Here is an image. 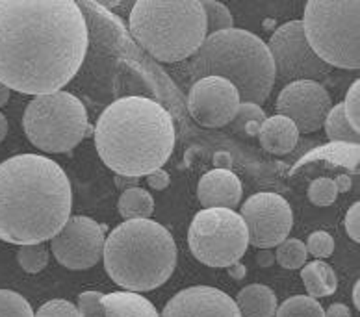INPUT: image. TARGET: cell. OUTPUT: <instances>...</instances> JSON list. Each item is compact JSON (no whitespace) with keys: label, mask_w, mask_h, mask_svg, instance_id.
<instances>
[{"label":"cell","mask_w":360,"mask_h":317,"mask_svg":"<svg viewBox=\"0 0 360 317\" xmlns=\"http://www.w3.org/2000/svg\"><path fill=\"white\" fill-rule=\"evenodd\" d=\"M89 45L88 22L71 0H0V82L25 95L68 86Z\"/></svg>","instance_id":"6da1fadb"},{"label":"cell","mask_w":360,"mask_h":317,"mask_svg":"<svg viewBox=\"0 0 360 317\" xmlns=\"http://www.w3.org/2000/svg\"><path fill=\"white\" fill-rule=\"evenodd\" d=\"M72 188L65 171L39 154H17L0 164V240L39 245L71 217Z\"/></svg>","instance_id":"7a4b0ae2"},{"label":"cell","mask_w":360,"mask_h":317,"mask_svg":"<svg viewBox=\"0 0 360 317\" xmlns=\"http://www.w3.org/2000/svg\"><path fill=\"white\" fill-rule=\"evenodd\" d=\"M95 147L113 173L147 176L169 160L175 124L162 104L147 97H123L110 104L95 127Z\"/></svg>","instance_id":"3957f363"},{"label":"cell","mask_w":360,"mask_h":317,"mask_svg":"<svg viewBox=\"0 0 360 317\" xmlns=\"http://www.w3.org/2000/svg\"><path fill=\"white\" fill-rule=\"evenodd\" d=\"M104 267L115 284L132 293L150 292L169 280L176 269V243L156 221L130 219L104 241Z\"/></svg>","instance_id":"277c9868"},{"label":"cell","mask_w":360,"mask_h":317,"mask_svg":"<svg viewBox=\"0 0 360 317\" xmlns=\"http://www.w3.org/2000/svg\"><path fill=\"white\" fill-rule=\"evenodd\" d=\"M191 78H225L236 87L242 103H266L275 86V69L268 45L242 28L206 36L190 63Z\"/></svg>","instance_id":"5b68a950"},{"label":"cell","mask_w":360,"mask_h":317,"mask_svg":"<svg viewBox=\"0 0 360 317\" xmlns=\"http://www.w3.org/2000/svg\"><path fill=\"white\" fill-rule=\"evenodd\" d=\"M129 25L136 41L164 63L193 56L206 39V15L199 0H138Z\"/></svg>","instance_id":"8992f818"},{"label":"cell","mask_w":360,"mask_h":317,"mask_svg":"<svg viewBox=\"0 0 360 317\" xmlns=\"http://www.w3.org/2000/svg\"><path fill=\"white\" fill-rule=\"evenodd\" d=\"M304 37L329 67H360V2L312 0L304 6Z\"/></svg>","instance_id":"52a82bcc"},{"label":"cell","mask_w":360,"mask_h":317,"mask_svg":"<svg viewBox=\"0 0 360 317\" xmlns=\"http://www.w3.org/2000/svg\"><path fill=\"white\" fill-rule=\"evenodd\" d=\"M88 112L75 95L56 91L39 95L22 115V128L30 143L52 154L69 153L88 134Z\"/></svg>","instance_id":"ba28073f"},{"label":"cell","mask_w":360,"mask_h":317,"mask_svg":"<svg viewBox=\"0 0 360 317\" xmlns=\"http://www.w3.org/2000/svg\"><path fill=\"white\" fill-rule=\"evenodd\" d=\"M188 243L191 254L205 266L229 267L248 251V226L234 210L205 208L191 221Z\"/></svg>","instance_id":"9c48e42d"},{"label":"cell","mask_w":360,"mask_h":317,"mask_svg":"<svg viewBox=\"0 0 360 317\" xmlns=\"http://www.w3.org/2000/svg\"><path fill=\"white\" fill-rule=\"evenodd\" d=\"M268 51L273 60L275 80L286 86L301 80L319 82L333 69L312 51L304 37L301 21H290L275 30L268 43Z\"/></svg>","instance_id":"30bf717a"},{"label":"cell","mask_w":360,"mask_h":317,"mask_svg":"<svg viewBox=\"0 0 360 317\" xmlns=\"http://www.w3.org/2000/svg\"><path fill=\"white\" fill-rule=\"evenodd\" d=\"M104 241V226L86 215H72L51 240V249L65 269L86 271L103 258Z\"/></svg>","instance_id":"8fae6325"},{"label":"cell","mask_w":360,"mask_h":317,"mask_svg":"<svg viewBox=\"0 0 360 317\" xmlns=\"http://www.w3.org/2000/svg\"><path fill=\"white\" fill-rule=\"evenodd\" d=\"M242 219L248 226L249 243L262 251L288 240L293 225L288 200L277 193L251 195L242 206Z\"/></svg>","instance_id":"7c38bea8"},{"label":"cell","mask_w":360,"mask_h":317,"mask_svg":"<svg viewBox=\"0 0 360 317\" xmlns=\"http://www.w3.org/2000/svg\"><path fill=\"white\" fill-rule=\"evenodd\" d=\"M242 101L236 87L219 77L197 80L188 95V110L197 123L206 128H221L232 123Z\"/></svg>","instance_id":"4fadbf2b"},{"label":"cell","mask_w":360,"mask_h":317,"mask_svg":"<svg viewBox=\"0 0 360 317\" xmlns=\"http://www.w3.org/2000/svg\"><path fill=\"white\" fill-rule=\"evenodd\" d=\"M275 108L277 115L288 117L299 132L310 134L323 127L333 103L321 84L301 80L284 86Z\"/></svg>","instance_id":"5bb4252c"},{"label":"cell","mask_w":360,"mask_h":317,"mask_svg":"<svg viewBox=\"0 0 360 317\" xmlns=\"http://www.w3.org/2000/svg\"><path fill=\"white\" fill-rule=\"evenodd\" d=\"M162 317H242L236 301L210 286L186 287L165 304Z\"/></svg>","instance_id":"9a60e30c"},{"label":"cell","mask_w":360,"mask_h":317,"mask_svg":"<svg viewBox=\"0 0 360 317\" xmlns=\"http://www.w3.org/2000/svg\"><path fill=\"white\" fill-rule=\"evenodd\" d=\"M242 182L232 171L214 169L206 173L199 182L197 195L205 208H226L234 210L242 200Z\"/></svg>","instance_id":"2e32d148"},{"label":"cell","mask_w":360,"mask_h":317,"mask_svg":"<svg viewBox=\"0 0 360 317\" xmlns=\"http://www.w3.org/2000/svg\"><path fill=\"white\" fill-rule=\"evenodd\" d=\"M258 139L266 153L283 156L295 148L299 141V130L288 117L273 115V117L266 119L260 127Z\"/></svg>","instance_id":"e0dca14e"},{"label":"cell","mask_w":360,"mask_h":317,"mask_svg":"<svg viewBox=\"0 0 360 317\" xmlns=\"http://www.w3.org/2000/svg\"><path fill=\"white\" fill-rule=\"evenodd\" d=\"M103 306L106 317H160L149 299L132 292L103 293Z\"/></svg>","instance_id":"ac0fdd59"},{"label":"cell","mask_w":360,"mask_h":317,"mask_svg":"<svg viewBox=\"0 0 360 317\" xmlns=\"http://www.w3.org/2000/svg\"><path fill=\"white\" fill-rule=\"evenodd\" d=\"M236 306L242 317H273L277 312V297L271 287L251 284L238 293Z\"/></svg>","instance_id":"d6986e66"},{"label":"cell","mask_w":360,"mask_h":317,"mask_svg":"<svg viewBox=\"0 0 360 317\" xmlns=\"http://www.w3.org/2000/svg\"><path fill=\"white\" fill-rule=\"evenodd\" d=\"M301 278H303L309 297H312V299L333 295L336 292V286H338L335 269L321 260L304 264L303 269H301Z\"/></svg>","instance_id":"ffe728a7"},{"label":"cell","mask_w":360,"mask_h":317,"mask_svg":"<svg viewBox=\"0 0 360 317\" xmlns=\"http://www.w3.org/2000/svg\"><path fill=\"white\" fill-rule=\"evenodd\" d=\"M119 214L127 221L130 219H149L150 214L155 212V200L150 193L143 188H129L119 197Z\"/></svg>","instance_id":"44dd1931"},{"label":"cell","mask_w":360,"mask_h":317,"mask_svg":"<svg viewBox=\"0 0 360 317\" xmlns=\"http://www.w3.org/2000/svg\"><path fill=\"white\" fill-rule=\"evenodd\" d=\"M325 132H327V138L330 141H336V143H351L359 145V132H355L351 124L347 123L344 113V104H338V106L330 108L329 115L325 119Z\"/></svg>","instance_id":"7402d4cb"},{"label":"cell","mask_w":360,"mask_h":317,"mask_svg":"<svg viewBox=\"0 0 360 317\" xmlns=\"http://www.w3.org/2000/svg\"><path fill=\"white\" fill-rule=\"evenodd\" d=\"M266 119H268L266 113H264V110L258 104L242 103L231 124L236 132H242L245 136H258L260 127H262Z\"/></svg>","instance_id":"603a6c76"},{"label":"cell","mask_w":360,"mask_h":317,"mask_svg":"<svg viewBox=\"0 0 360 317\" xmlns=\"http://www.w3.org/2000/svg\"><path fill=\"white\" fill-rule=\"evenodd\" d=\"M275 317H325V310L312 297L295 295L277 308Z\"/></svg>","instance_id":"cb8c5ba5"},{"label":"cell","mask_w":360,"mask_h":317,"mask_svg":"<svg viewBox=\"0 0 360 317\" xmlns=\"http://www.w3.org/2000/svg\"><path fill=\"white\" fill-rule=\"evenodd\" d=\"M307 247L299 240H284L277 245L275 261L284 269H301L307 261Z\"/></svg>","instance_id":"d4e9b609"},{"label":"cell","mask_w":360,"mask_h":317,"mask_svg":"<svg viewBox=\"0 0 360 317\" xmlns=\"http://www.w3.org/2000/svg\"><path fill=\"white\" fill-rule=\"evenodd\" d=\"M201 4L206 15V36L234 28L231 11H229L225 4L214 2V0H206V2H201Z\"/></svg>","instance_id":"484cf974"},{"label":"cell","mask_w":360,"mask_h":317,"mask_svg":"<svg viewBox=\"0 0 360 317\" xmlns=\"http://www.w3.org/2000/svg\"><path fill=\"white\" fill-rule=\"evenodd\" d=\"M17 261L22 267V271L36 275V273L43 271L46 264H49V252H46L43 243H39V245H22L17 252Z\"/></svg>","instance_id":"4316f807"},{"label":"cell","mask_w":360,"mask_h":317,"mask_svg":"<svg viewBox=\"0 0 360 317\" xmlns=\"http://www.w3.org/2000/svg\"><path fill=\"white\" fill-rule=\"evenodd\" d=\"M0 317H34V312L21 293L0 290Z\"/></svg>","instance_id":"83f0119b"},{"label":"cell","mask_w":360,"mask_h":317,"mask_svg":"<svg viewBox=\"0 0 360 317\" xmlns=\"http://www.w3.org/2000/svg\"><path fill=\"white\" fill-rule=\"evenodd\" d=\"M338 197L333 179H316L309 188V199L316 206H330Z\"/></svg>","instance_id":"f1b7e54d"},{"label":"cell","mask_w":360,"mask_h":317,"mask_svg":"<svg viewBox=\"0 0 360 317\" xmlns=\"http://www.w3.org/2000/svg\"><path fill=\"white\" fill-rule=\"evenodd\" d=\"M307 247V252L321 260V258H329L335 252V240L329 232L323 231H316L309 235V240L304 243Z\"/></svg>","instance_id":"f546056e"},{"label":"cell","mask_w":360,"mask_h":317,"mask_svg":"<svg viewBox=\"0 0 360 317\" xmlns=\"http://www.w3.org/2000/svg\"><path fill=\"white\" fill-rule=\"evenodd\" d=\"M344 113L347 123L351 124V128L355 132H360V82L356 80L355 84H351L349 91H347V97H345L344 103Z\"/></svg>","instance_id":"4dcf8cb0"},{"label":"cell","mask_w":360,"mask_h":317,"mask_svg":"<svg viewBox=\"0 0 360 317\" xmlns=\"http://www.w3.org/2000/svg\"><path fill=\"white\" fill-rule=\"evenodd\" d=\"M77 308L80 317H106L103 306V293L98 292L80 293Z\"/></svg>","instance_id":"1f68e13d"},{"label":"cell","mask_w":360,"mask_h":317,"mask_svg":"<svg viewBox=\"0 0 360 317\" xmlns=\"http://www.w3.org/2000/svg\"><path fill=\"white\" fill-rule=\"evenodd\" d=\"M34 317H80L78 308L69 301L63 299H54V301L45 302Z\"/></svg>","instance_id":"d6a6232c"},{"label":"cell","mask_w":360,"mask_h":317,"mask_svg":"<svg viewBox=\"0 0 360 317\" xmlns=\"http://www.w3.org/2000/svg\"><path fill=\"white\" fill-rule=\"evenodd\" d=\"M345 231L349 234V238L355 243L360 241V205L355 202V205L351 206L347 215H345Z\"/></svg>","instance_id":"836d02e7"},{"label":"cell","mask_w":360,"mask_h":317,"mask_svg":"<svg viewBox=\"0 0 360 317\" xmlns=\"http://www.w3.org/2000/svg\"><path fill=\"white\" fill-rule=\"evenodd\" d=\"M169 182H171L169 174L165 173L164 169H156L153 171V173L147 174V184H149L153 190H158V191L165 190V188L169 186Z\"/></svg>","instance_id":"e575fe53"},{"label":"cell","mask_w":360,"mask_h":317,"mask_svg":"<svg viewBox=\"0 0 360 317\" xmlns=\"http://www.w3.org/2000/svg\"><path fill=\"white\" fill-rule=\"evenodd\" d=\"M214 165H216V169H223V171H231L232 167V156L231 153H216L214 154Z\"/></svg>","instance_id":"d590c367"},{"label":"cell","mask_w":360,"mask_h":317,"mask_svg":"<svg viewBox=\"0 0 360 317\" xmlns=\"http://www.w3.org/2000/svg\"><path fill=\"white\" fill-rule=\"evenodd\" d=\"M325 317H351V310L345 304H340V302H335L327 308L325 312Z\"/></svg>","instance_id":"8d00e7d4"},{"label":"cell","mask_w":360,"mask_h":317,"mask_svg":"<svg viewBox=\"0 0 360 317\" xmlns=\"http://www.w3.org/2000/svg\"><path fill=\"white\" fill-rule=\"evenodd\" d=\"M257 261H258V266L269 267L275 264V254H273L271 251H268V249H264V251H260L257 254Z\"/></svg>","instance_id":"74e56055"},{"label":"cell","mask_w":360,"mask_h":317,"mask_svg":"<svg viewBox=\"0 0 360 317\" xmlns=\"http://www.w3.org/2000/svg\"><path fill=\"white\" fill-rule=\"evenodd\" d=\"M229 275L232 276V278H236V280H242L243 276L248 275V269H245V266L243 264H240V261H236V264H232V266H229Z\"/></svg>","instance_id":"f35d334b"},{"label":"cell","mask_w":360,"mask_h":317,"mask_svg":"<svg viewBox=\"0 0 360 317\" xmlns=\"http://www.w3.org/2000/svg\"><path fill=\"white\" fill-rule=\"evenodd\" d=\"M335 184H336V190H338V193H345V191H349L351 190V179L347 176V174H340L338 179L335 180Z\"/></svg>","instance_id":"ab89813d"},{"label":"cell","mask_w":360,"mask_h":317,"mask_svg":"<svg viewBox=\"0 0 360 317\" xmlns=\"http://www.w3.org/2000/svg\"><path fill=\"white\" fill-rule=\"evenodd\" d=\"M10 93H11L10 87H6L4 84L0 82V108L8 104V101H10Z\"/></svg>","instance_id":"60d3db41"},{"label":"cell","mask_w":360,"mask_h":317,"mask_svg":"<svg viewBox=\"0 0 360 317\" xmlns=\"http://www.w3.org/2000/svg\"><path fill=\"white\" fill-rule=\"evenodd\" d=\"M6 134H8V119L4 113H0V143L4 141Z\"/></svg>","instance_id":"b9f144b4"},{"label":"cell","mask_w":360,"mask_h":317,"mask_svg":"<svg viewBox=\"0 0 360 317\" xmlns=\"http://www.w3.org/2000/svg\"><path fill=\"white\" fill-rule=\"evenodd\" d=\"M360 282H356L355 284V290H353V302H355V308L359 310L360 308Z\"/></svg>","instance_id":"7bdbcfd3"}]
</instances>
